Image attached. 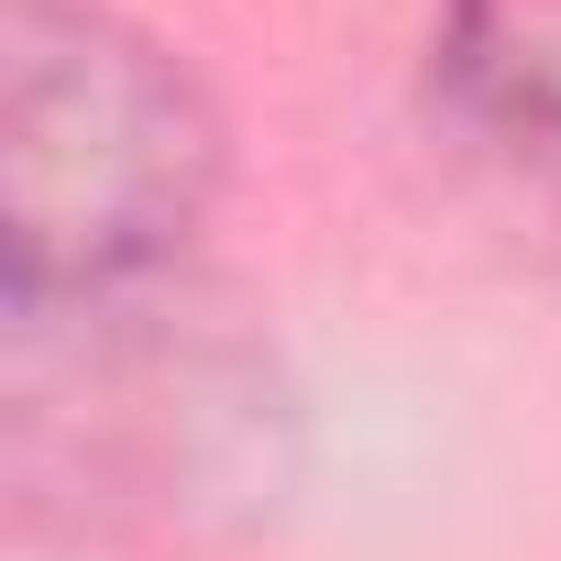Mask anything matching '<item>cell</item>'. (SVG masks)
<instances>
[{"label":"cell","instance_id":"1","mask_svg":"<svg viewBox=\"0 0 561 561\" xmlns=\"http://www.w3.org/2000/svg\"><path fill=\"white\" fill-rule=\"evenodd\" d=\"M220 187V111L198 78L89 0L0 12V242L12 287H122L165 264Z\"/></svg>","mask_w":561,"mask_h":561},{"label":"cell","instance_id":"2","mask_svg":"<svg viewBox=\"0 0 561 561\" xmlns=\"http://www.w3.org/2000/svg\"><path fill=\"white\" fill-rule=\"evenodd\" d=\"M451 78L495 133L561 144V0H462L451 12Z\"/></svg>","mask_w":561,"mask_h":561}]
</instances>
